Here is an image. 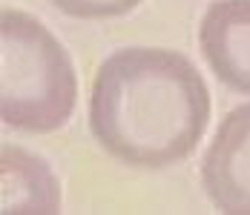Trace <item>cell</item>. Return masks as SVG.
Here are the masks:
<instances>
[{"label":"cell","instance_id":"obj_1","mask_svg":"<svg viewBox=\"0 0 250 215\" xmlns=\"http://www.w3.org/2000/svg\"><path fill=\"white\" fill-rule=\"evenodd\" d=\"M210 123V89L196 63L161 46H126L101 60L89 86V132L135 169L187 161Z\"/></svg>","mask_w":250,"mask_h":215},{"label":"cell","instance_id":"obj_2","mask_svg":"<svg viewBox=\"0 0 250 215\" xmlns=\"http://www.w3.org/2000/svg\"><path fill=\"white\" fill-rule=\"evenodd\" d=\"M0 120L29 135L58 132L75 112L78 75L69 52L38 18L6 6L0 15Z\"/></svg>","mask_w":250,"mask_h":215},{"label":"cell","instance_id":"obj_3","mask_svg":"<svg viewBox=\"0 0 250 215\" xmlns=\"http://www.w3.org/2000/svg\"><path fill=\"white\" fill-rule=\"evenodd\" d=\"M207 201L227 215H250V103L230 109L201 158Z\"/></svg>","mask_w":250,"mask_h":215},{"label":"cell","instance_id":"obj_4","mask_svg":"<svg viewBox=\"0 0 250 215\" xmlns=\"http://www.w3.org/2000/svg\"><path fill=\"white\" fill-rule=\"evenodd\" d=\"M199 49L219 83L250 95V0H213L201 15Z\"/></svg>","mask_w":250,"mask_h":215},{"label":"cell","instance_id":"obj_5","mask_svg":"<svg viewBox=\"0 0 250 215\" xmlns=\"http://www.w3.org/2000/svg\"><path fill=\"white\" fill-rule=\"evenodd\" d=\"M61 184L38 155L3 143V213H58Z\"/></svg>","mask_w":250,"mask_h":215},{"label":"cell","instance_id":"obj_6","mask_svg":"<svg viewBox=\"0 0 250 215\" xmlns=\"http://www.w3.org/2000/svg\"><path fill=\"white\" fill-rule=\"evenodd\" d=\"M49 3L75 20H112L129 15L144 0H49Z\"/></svg>","mask_w":250,"mask_h":215}]
</instances>
